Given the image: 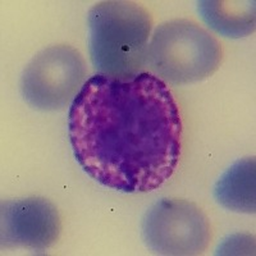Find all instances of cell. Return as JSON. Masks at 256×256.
<instances>
[{"label": "cell", "mask_w": 256, "mask_h": 256, "mask_svg": "<svg viewBox=\"0 0 256 256\" xmlns=\"http://www.w3.org/2000/svg\"><path fill=\"white\" fill-rule=\"evenodd\" d=\"M68 134L84 172L124 194L159 188L180 162V109L166 82L152 73L90 77L70 106Z\"/></svg>", "instance_id": "obj_1"}, {"label": "cell", "mask_w": 256, "mask_h": 256, "mask_svg": "<svg viewBox=\"0 0 256 256\" xmlns=\"http://www.w3.org/2000/svg\"><path fill=\"white\" fill-rule=\"evenodd\" d=\"M152 16L124 0L96 3L88 10V49L98 74L128 78L148 64Z\"/></svg>", "instance_id": "obj_2"}, {"label": "cell", "mask_w": 256, "mask_h": 256, "mask_svg": "<svg viewBox=\"0 0 256 256\" xmlns=\"http://www.w3.org/2000/svg\"><path fill=\"white\" fill-rule=\"evenodd\" d=\"M220 60L218 40L190 20L158 26L148 49V66L154 76L172 84L204 81L218 70Z\"/></svg>", "instance_id": "obj_3"}, {"label": "cell", "mask_w": 256, "mask_h": 256, "mask_svg": "<svg viewBox=\"0 0 256 256\" xmlns=\"http://www.w3.org/2000/svg\"><path fill=\"white\" fill-rule=\"evenodd\" d=\"M82 56L70 45L41 50L27 64L20 78L24 99L42 112L62 110L72 104L86 82Z\"/></svg>", "instance_id": "obj_4"}, {"label": "cell", "mask_w": 256, "mask_h": 256, "mask_svg": "<svg viewBox=\"0 0 256 256\" xmlns=\"http://www.w3.org/2000/svg\"><path fill=\"white\" fill-rule=\"evenodd\" d=\"M145 244L160 255H200L209 244L210 224L196 204L182 198H162L142 219Z\"/></svg>", "instance_id": "obj_5"}, {"label": "cell", "mask_w": 256, "mask_h": 256, "mask_svg": "<svg viewBox=\"0 0 256 256\" xmlns=\"http://www.w3.org/2000/svg\"><path fill=\"white\" fill-rule=\"evenodd\" d=\"M60 230L58 209L45 198H16L2 204V248H22L44 254L56 244Z\"/></svg>", "instance_id": "obj_6"}, {"label": "cell", "mask_w": 256, "mask_h": 256, "mask_svg": "<svg viewBox=\"0 0 256 256\" xmlns=\"http://www.w3.org/2000/svg\"><path fill=\"white\" fill-rule=\"evenodd\" d=\"M214 198L224 209L255 212L256 168L254 158L240 159L220 176L214 186Z\"/></svg>", "instance_id": "obj_7"}, {"label": "cell", "mask_w": 256, "mask_h": 256, "mask_svg": "<svg viewBox=\"0 0 256 256\" xmlns=\"http://www.w3.org/2000/svg\"><path fill=\"white\" fill-rule=\"evenodd\" d=\"M198 9L205 24L222 36L238 38L255 31L254 0H202Z\"/></svg>", "instance_id": "obj_8"}]
</instances>
